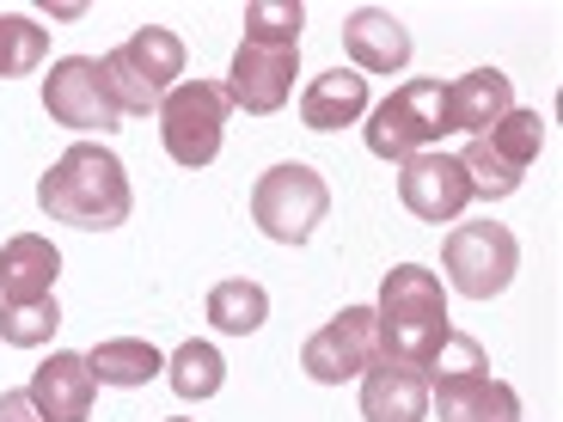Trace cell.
<instances>
[{"instance_id":"cell-1","label":"cell","mask_w":563,"mask_h":422,"mask_svg":"<svg viewBox=\"0 0 563 422\" xmlns=\"http://www.w3.org/2000/svg\"><path fill=\"white\" fill-rule=\"evenodd\" d=\"M37 209L62 226H80V233H111V226L129 221L135 190H129L123 159L104 141H74L68 154L37 178Z\"/></svg>"},{"instance_id":"cell-2","label":"cell","mask_w":563,"mask_h":422,"mask_svg":"<svg viewBox=\"0 0 563 422\" xmlns=\"http://www.w3.org/2000/svg\"><path fill=\"white\" fill-rule=\"evenodd\" d=\"M374 331H380V355L386 362H410L429 367L435 349L448 343L453 319H448V295L441 276L422 264H398L380 281V307H374Z\"/></svg>"},{"instance_id":"cell-3","label":"cell","mask_w":563,"mask_h":422,"mask_svg":"<svg viewBox=\"0 0 563 422\" xmlns=\"http://www.w3.org/2000/svg\"><path fill=\"white\" fill-rule=\"evenodd\" d=\"M539 147H545V116L521 111V104H515L496 129L472 135V147L460 154V171H465V184H472V197H484V202L515 197L527 166L539 159Z\"/></svg>"},{"instance_id":"cell-4","label":"cell","mask_w":563,"mask_h":422,"mask_svg":"<svg viewBox=\"0 0 563 422\" xmlns=\"http://www.w3.org/2000/svg\"><path fill=\"white\" fill-rule=\"evenodd\" d=\"M99 68H104V80H111L117 111L147 116V111H159V99L184 80V43H178V31H166V25H141L129 43H117Z\"/></svg>"},{"instance_id":"cell-5","label":"cell","mask_w":563,"mask_h":422,"mask_svg":"<svg viewBox=\"0 0 563 422\" xmlns=\"http://www.w3.org/2000/svg\"><path fill=\"white\" fill-rule=\"evenodd\" d=\"M324 214H331V190H324V178L312 166H300V159H282V166H269L264 178L252 184V221L264 226V240H276V245H307L324 226Z\"/></svg>"},{"instance_id":"cell-6","label":"cell","mask_w":563,"mask_h":422,"mask_svg":"<svg viewBox=\"0 0 563 422\" xmlns=\"http://www.w3.org/2000/svg\"><path fill=\"white\" fill-rule=\"evenodd\" d=\"M448 135V86L441 80H405L386 104L367 111V154L374 159H398L429 154Z\"/></svg>"},{"instance_id":"cell-7","label":"cell","mask_w":563,"mask_h":422,"mask_svg":"<svg viewBox=\"0 0 563 422\" xmlns=\"http://www.w3.org/2000/svg\"><path fill=\"white\" fill-rule=\"evenodd\" d=\"M227 116H233V104H227V92L214 80H178L159 99V141H166V154L184 171H202L221 154Z\"/></svg>"},{"instance_id":"cell-8","label":"cell","mask_w":563,"mask_h":422,"mask_svg":"<svg viewBox=\"0 0 563 422\" xmlns=\"http://www.w3.org/2000/svg\"><path fill=\"white\" fill-rule=\"evenodd\" d=\"M441 264H448L453 288H460L465 300H490V295H503L508 281H515V269H521V245H515V233L496 226V221H465V226L448 233Z\"/></svg>"},{"instance_id":"cell-9","label":"cell","mask_w":563,"mask_h":422,"mask_svg":"<svg viewBox=\"0 0 563 422\" xmlns=\"http://www.w3.org/2000/svg\"><path fill=\"white\" fill-rule=\"evenodd\" d=\"M380 362V331H374V307H343L331 324H319L300 349V367H307L319 386H343L362 380L367 367Z\"/></svg>"},{"instance_id":"cell-10","label":"cell","mask_w":563,"mask_h":422,"mask_svg":"<svg viewBox=\"0 0 563 422\" xmlns=\"http://www.w3.org/2000/svg\"><path fill=\"white\" fill-rule=\"evenodd\" d=\"M43 111L56 116L62 129H80V135H104L117 129V99H111V80L92 56H62L43 80Z\"/></svg>"},{"instance_id":"cell-11","label":"cell","mask_w":563,"mask_h":422,"mask_svg":"<svg viewBox=\"0 0 563 422\" xmlns=\"http://www.w3.org/2000/svg\"><path fill=\"white\" fill-rule=\"evenodd\" d=\"M295 68H300V43H240V56L227 68V104H240L252 116H269L295 99Z\"/></svg>"},{"instance_id":"cell-12","label":"cell","mask_w":563,"mask_h":422,"mask_svg":"<svg viewBox=\"0 0 563 422\" xmlns=\"http://www.w3.org/2000/svg\"><path fill=\"white\" fill-rule=\"evenodd\" d=\"M398 202L429 226L460 221L465 202H472V184H465V171H460V154H441V147L410 154L405 166H398Z\"/></svg>"},{"instance_id":"cell-13","label":"cell","mask_w":563,"mask_h":422,"mask_svg":"<svg viewBox=\"0 0 563 422\" xmlns=\"http://www.w3.org/2000/svg\"><path fill=\"white\" fill-rule=\"evenodd\" d=\"M31 404H37L43 422H92V404H99V380H92V367L86 355L74 349H56L49 362L31 374Z\"/></svg>"},{"instance_id":"cell-14","label":"cell","mask_w":563,"mask_h":422,"mask_svg":"<svg viewBox=\"0 0 563 422\" xmlns=\"http://www.w3.org/2000/svg\"><path fill=\"white\" fill-rule=\"evenodd\" d=\"M362 417L367 422H422L429 417V374L380 355L362 374Z\"/></svg>"},{"instance_id":"cell-15","label":"cell","mask_w":563,"mask_h":422,"mask_svg":"<svg viewBox=\"0 0 563 422\" xmlns=\"http://www.w3.org/2000/svg\"><path fill=\"white\" fill-rule=\"evenodd\" d=\"M343 49H350V68L362 80L367 74H398L410 62V31L386 7H355L350 25H343Z\"/></svg>"},{"instance_id":"cell-16","label":"cell","mask_w":563,"mask_h":422,"mask_svg":"<svg viewBox=\"0 0 563 422\" xmlns=\"http://www.w3.org/2000/svg\"><path fill=\"white\" fill-rule=\"evenodd\" d=\"M441 422H521V398L515 386L496 374H465V380H441L429 386Z\"/></svg>"},{"instance_id":"cell-17","label":"cell","mask_w":563,"mask_h":422,"mask_svg":"<svg viewBox=\"0 0 563 422\" xmlns=\"http://www.w3.org/2000/svg\"><path fill=\"white\" fill-rule=\"evenodd\" d=\"M62 276V252L43 233H19L0 245V300H49Z\"/></svg>"},{"instance_id":"cell-18","label":"cell","mask_w":563,"mask_h":422,"mask_svg":"<svg viewBox=\"0 0 563 422\" xmlns=\"http://www.w3.org/2000/svg\"><path fill=\"white\" fill-rule=\"evenodd\" d=\"M508 111H515V80H508L503 68H472L448 86V129L484 135V129H496Z\"/></svg>"},{"instance_id":"cell-19","label":"cell","mask_w":563,"mask_h":422,"mask_svg":"<svg viewBox=\"0 0 563 422\" xmlns=\"http://www.w3.org/2000/svg\"><path fill=\"white\" fill-rule=\"evenodd\" d=\"M367 116V80L355 68H331L300 92V123L312 135H338V129L362 123Z\"/></svg>"},{"instance_id":"cell-20","label":"cell","mask_w":563,"mask_h":422,"mask_svg":"<svg viewBox=\"0 0 563 422\" xmlns=\"http://www.w3.org/2000/svg\"><path fill=\"white\" fill-rule=\"evenodd\" d=\"M86 367H92L99 386H147L154 374H166V355L141 337H111L86 349Z\"/></svg>"},{"instance_id":"cell-21","label":"cell","mask_w":563,"mask_h":422,"mask_svg":"<svg viewBox=\"0 0 563 422\" xmlns=\"http://www.w3.org/2000/svg\"><path fill=\"white\" fill-rule=\"evenodd\" d=\"M264 319H269V295L252 276H233L209 288V324L221 337H252V331H264Z\"/></svg>"},{"instance_id":"cell-22","label":"cell","mask_w":563,"mask_h":422,"mask_svg":"<svg viewBox=\"0 0 563 422\" xmlns=\"http://www.w3.org/2000/svg\"><path fill=\"white\" fill-rule=\"evenodd\" d=\"M166 380H172V392L178 398H214L227 386V362H221V349H214V343H178V349H172V362H166Z\"/></svg>"},{"instance_id":"cell-23","label":"cell","mask_w":563,"mask_h":422,"mask_svg":"<svg viewBox=\"0 0 563 422\" xmlns=\"http://www.w3.org/2000/svg\"><path fill=\"white\" fill-rule=\"evenodd\" d=\"M62 331V307L49 300H0V343L13 349H43V343Z\"/></svg>"},{"instance_id":"cell-24","label":"cell","mask_w":563,"mask_h":422,"mask_svg":"<svg viewBox=\"0 0 563 422\" xmlns=\"http://www.w3.org/2000/svg\"><path fill=\"white\" fill-rule=\"evenodd\" d=\"M43 56H49V31L25 13H0V80L43 68Z\"/></svg>"},{"instance_id":"cell-25","label":"cell","mask_w":563,"mask_h":422,"mask_svg":"<svg viewBox=\"0 0 563 422\" xmlns=\"http://www.w3.org/2000/svg\"><path fill=\"white\" fill-rule=\"evenodd\" d=\"M300 31H307L300 0H252L245 7V37L252 43H300Z\"/></svg>"},{"instance_id":"cell-26","label":"cell","mask_w":563,"mask_h":422,"mask_svg":"<svg viewBox=\"0 0 563 422\" xmlns=\"http://www.w3.org/2000/svg\"><path fill=\"white\" fill-rule=\"evenodd\" d=\"M429 374V386L441 380H465V374H490V355H484L478 337H465V331H448V343L435 349V362L422 367Z\"/></svg>"},{"instance_id":"cell-27","label":"cell","mask_w":563,"mask_h":422,"mask_svg":"<svg viewBox=\"0 0 563 422\" xmlns=\"http://www.w3.org/2000/svg\"><path fill=\"white\" fill-rule=\"evenodd\" d=\"M0 422H43L31 392H0Z\"/></svg>"},{"instance_id":"cell-28","label":"cell","mask_w":563,"mask_h":422,"mask_svg":"<svg viewBox=\"0 0 563 422\" xmlns=\"http://www.w3.org/2000/svg\"><path fill=\"white\" fill-rule=\"evenodd\" d=\"M166 422H184V417H166Z\"/></svg>"}]
</instances>
